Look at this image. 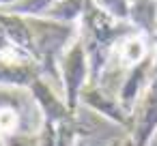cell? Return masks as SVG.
Masks as SVG:
<instances>
[{"label":"cell","mask_w":157,"mask_h":146,"mask_svg":"<svg viewBox=\"0 0 157 146\" xmlns=\"http://www.w3.org/2000/svg\"><path fill=\"white\" fill-rule=\"evenodd\" d=\"M5 146H41L37 133H11L5 137Z\"/></svg>","instance_id":"obj_15"},{"label":"cell","mask_w":157,"mask_h":146,"mask_svg":"<svg viewBox=\"0 0 157 146\" xmlns=\"http://www.w3.org/2000/svg\"><path fill=\"white\" fill-rule=\"evenodd\" d=\"M15 2H22V0H0V9H5V7H11Z\"/></svg>","instance_id":"obj_18"},{"label":"cell","mask_w":157,"mask_h":146,"mask_svg":"<svg viewBox=\"0 0 157 146\" xmlns=\"http://www.w3.org/2000/svg\"><path fill=\"white\" fill-rule=\"evenodd\" d=\"M58 75H60V86H63V92H65L63 99H65L69 112H73V114L80 112V95L90 80L88 56H86V47H84L80 35L60 56Z\"/></svg>","instance_id":"obj_3"},{"label":"cell","mask_w":157,"mask_h":146,"mask_svg":"<svg viewBox=\"0 0 157 146\" xmlns=\"http://www.w3.org/2000/svg\"><path fill=\"white\" fill-rule=\"evenodd\" d=\"M56 2V0H22L11 7H5L2 11L13 13V15H22V17H43L45 11Z\"/></svg>","instance_id":"obj_13"},{"label":"cell","mask_w":157,"mask_h":146,"mask_svg":"<svg viewBox=\"0 0 157 146\" xmlns=\"http://www.w3.org/2000/svg\"><path fill=\"white\" fill-rule=\"evenodd\" d=\"M52 86H54L52 82H48L45 77H39V80H35V82L30 84L28 90H30V95H33V99H35L39 112H41V122L58 125V122H63L65 118H69L73 112H69L65 99H60Z\"/></svg>","instance_id":"obj_7"},{"label":"cell","mask_w":157,"mask_h":146,"mask_svg":"<svg viewBox=\"0 0 157 146\" xmlns=\"http://www.w3.org/2000/svg\"><path fill=\"white\" fill-rule=\"evenodd\" d=\"M26 22L33 32V58L39 62L43 77L54 86H60L58 62L65 50L78 39V26L48 17H26Z\"/></svg>","instance_id":"obj_2"},{"label":"cell","mask_w":157,"mask_h":146,"mask_svg":"<svg viewBox=\"0 0 157 146\" xmlns=\"http://www.w3.org/2000/svg\"><path fill=\"white\" fill-rule=\"evenodd\" d=\"M153 62H155V52L151 50L138 65H133L131 69L125 71V77L118 86V101L121 105L131 112L136 107V103L142 99V95L146 92L148 88V82H151V73H153Z\"/></svg>","instance_id":"obj_6"},{"label":"cell","mask_w":157,"mask_h":146,"mask_svg":"<svg viewBox=\"0 0 157 146\" xmlns=\"http://www.w3.org/2000/svg\"><path fill=\"white\" fill-rule=\"evenodd\" d=\"M155 39H157V30H155Z\"/></svg>","instance_id":"obj_22"},{"label":"cell","mask_w":157,"mask_h":146,"mask_svg":"<svg viewBox=\"0 0 157 146\" xmlns=\"http://www.w3.org/2000/svg\"><path fill=\"white\" fill-rule=\"evenodd\" d=\"M97 7H101L105 13H110L118 22L129 20V0H95Z\"/></svg>","instance_id":"obj_14"},{"label":"cell","mask_w":157,"mask_h":146,"mask_svg":"<svg viewBox=\"0 0 157 146\" xmlns=\"http://www.w3.org/2000/svg\"><path fill=\"white\" fill-rule=\"evenodd\" d=\"M43 71L33 58H5L0 56V86L2 88H30Z\"/></svg>","instance_id":"obj_8"},{"label":"cell","mask_w":157,"mask_h":146,"mask_svg":"<svg viewBox=\"0 0 157 146\" xmlns=\"http://www.w3.org/2000/svg\"><path fill=\"white\" fill-rule=\"evenodd\" d=\"M148 37H144V35H129V37H125L118 45H116V50H114V56H112V60H110V65L114 62V69L118 71H127V69H131L133 65H138L151 50H148Z\"/></svg>","instance_id":"obj_9"},{"label":"cell","mask_w":157,"mask_h":146,"mask_svg":"<svg viewBox=\"0 0 157 146\" xmlns=\"http://www.w3.org/2000/svg\"><path fill=\"white\" fill-rule=\"evenodd\" d=\"M78 24H80V39L86 47L90 67L88 84H99L114 56L116 45L129 35H138V30L129 22L114 20L110 13L97 7L95 0H84V11Z\"/></svg>","instance_id":"obj_1"},{"label":"cell","mask_w":157,"mask_h":146,"mask_svg":"<svg viewBox=\"0 0 157 146\" xmlns=\"http://www.w3.org/2000/svg\"><path fill=\"white\" fill-rule=\"evenodd\" d=\"M0 28L5 30L7 39L17 50L26 52L33 58V32H30V26H28L26 17L13 15V13H7V11L0 9Z\"/></svg>","instance_id":"obj_10"},{"label":"cell","mask_w":157,"mask_h":146,"mask_svg":"<svg viewBox=\"0 0 157 146\" xmlns=\"http://www.w3.org/2000/svg\"><path fill=\"white\" fill-rule=\"evenodd\" d=\"M82 11H84V0H56L45 11L43 17L56 20L63 24H75V22H80Z\"/></svg>","instance_id":"obj_12"},{"label":"cell","mask_w":157,"mask_h":146,"mask_svg":"<svg viewBox=\"0 0 157 146\" xmlns=\"http://www.w3.org/2000/svg\"><path fill=\"white\" fill-rule=\"evenodd\" d=\"M140 35L155 39L157 30V0H129V20Z\"/></svg>","instance_id":"obj_11"},{"label":"cell","mask_w":157,"mask_h":146,"mask_svg":"<svg viewBox=\"0 0 157 146\" xmlns=\"http://www.w3.org/2000/svg\"><path fill=\"white\" fill-rule=\"evenodd\" d=\"M0 56H5V58H30L26 52L17 50V47L7 39V35H5L2 28H0ZM33 60H35V58H33Z\"/></svg>","instance_id":"obj_16"},{"label":"cell","mask_w":157,"mask_h":146,"mask_svg":"<svg viewBox=\"0 0 157 146\" xmlns=\"http://www.w3.org/2000/svg\"><path fill=\"white\" fill-rule=\"evenodd\" d=\"M157 135V92L146 88L142 99L131 110V127L125 133L129 146H151Z\"/></svg>","instance_id":"obj_5"},{"label":"cell","mask_w":157,"mask_h":146,"mask_svg":"<svg viewBox=\"0 0 157 146\" xmlns=\"http://www.w3.org/2000/svg\"><path fill=\"white\" fill-rule=\"evenodd\" d=\"M80 103H84L88 110H93L95 114L103 116L105 120L118 125L125 133L129 131L131 127V112H127L121 101H118V95L116 90L108 88L105 84H86L82 95H80Z\"/></svg>","instance_id":"obj_4"},{"label":"cell","mask_w":157,"mask_h":146,"mask_svg":"<svg viewBox=\"0 0 157 146\" xmlns=\"http://www.w3.org/2000/svg\"><path fill=\"white\" fill-rule=\"evenodd\" d=\"M110 146H129V144L125 142V137H116V140H114V142H112Z\"/></svg>","instance_id":"obj_19"},{"label":"cell","mask_w":157,"mask_h":146,"mask_svg":"<svg viewBox=\"0 0 157 146\" xmlns=\"http://www.w3.org/2000/svg\"><path fill=\"white\" fill-rule=\"evenodd\" d=\"M78 146H90V144H88V137H84V140H80V142H78Z\"/></svg>","instance_id":"obj_20"},{"label":"cell","mask_w":157,"mask_h":146,"mask_svg":"<svg viewBox=\"0 0 157 146\" xmlns=\"http://www.w3.org/2000/svg\"><path fill=\"white\" fill-rule=\"evenodd\" d=\"M155 41V62H153V73H151V82H148V88L157 92V39Z\"/></svg>","instance_id":"obj_17"},{"label":"cell","mask_w":157,"mask_h":146,"mask_svg":"<svg viewBox=\"0 0 157 146\" xmlns=\"http://www.w3.org/2000/svg\"><path fill=\"white\" fill-rule=\"evenodd\" d=\"M0 146H5V137L2 135H0Z\"/></svg>","instance_id":"obj_21"}]
</instances>
